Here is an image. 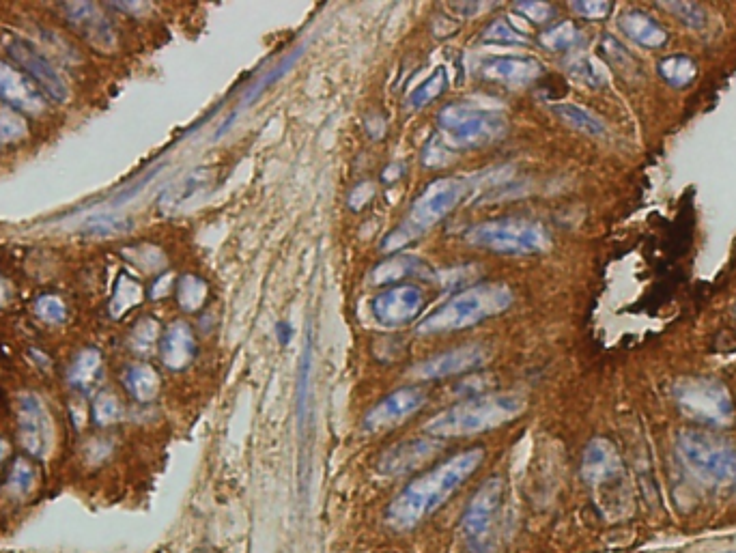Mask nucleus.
Instances as JSON below:
<instances>
[{
	"mask_svg": "<svg viewBox=\"0 0 736 553\" xmlns=\"http://www.w3.org/2000/svg\"><path fill=\"white\" fill-rule=\"evenodd\" d=\"M95 418L99 424H112L121 418V405L115 396H99V401L95 403Z\"/></svg>",
	"mask_w": 736,
	"mask_h": 553,
	"instance_id": "c9c22d12",
	"label": "nucleus"
},
{
	"mask_svg": "<svg viewBox=\"0 0 736 553\" xmlns=\"http://www.w3.org/2000/svg\"><path fill=\"white\" fill-rule=\"evenodd\" d=\"M465 241L480 250L515 254V257L541 254L551 246V239L539 222L521 218H500L480 222L465 233Z\"/></svg>",
	"mask_w": 736,
	"mask_h": 553,
	"instance_id": "39448f33",
	"label": "nucleus"
},
{
	"mask_svg": "<svg viewBox=\"0 0 736 553\" xmlns=\"http://www.w3.org/2000/svg\"><path fill=\"white\" fill-rule=\"evenodd\" d=\"M26 134V123L16 110L0 108V145L13 143Z\"/></svg>",
	"mask_w": 736,
	"mask_h": 553,
	"instance_id": "473e14b6",
	"label": "nucleus"
},
{
	"mask_svg": "<svg viewBox=\"0 0 736 553\" xmlns=\"http://www.w3.org/2000/svg\"><path fill=\"white\" fill-rule=\"evenodd\" d=\"M467 196V181L457 177L437 179L424 190L409 209L407 218L384 239V250H396L407 246L409 241L418 239L431 231L437 222H442L452 209H455Z\"/></svg>",
	"mask_w": 736,
	"mask_h": 553,
	"instance_id": "20e7f679",
	"label": "nucleus"
},
{
	"mask_svg": "<svg viewBox=\"0 0 736 553\" xmlns=\"http://www.w3.org/2000/svg\"><path fill=\"white\" fill-rule=\"evenodd\" d=\"M166 287H168V278H164V282H158V287H155L153 295L158 297V295H160V291H162V295H164V293H166Z\"/></svg>",
	"mask_w": 736,
	"mask_h": 553,
	"instance_id": "c03bdc74",
	"label": "nucleus"
},
{
	"mask_svg": "<svg viewBox=\"0 0 736 553\" xmlns=\"http://www.w3.org/2000/svg\"><path fill=\"white\" fill-rule=\"evenodd\" d=\"M177 300L183 310H198L207 300V285L196 276H183L177 285Z\"/></svg>",
	"mask_w": 736,
	"mask_h": 553,
	"instance_id": "bb28decb",
	"label": "nucleus"
},
{
	"mask_svg": "<svg viewBox=\"0 0 736 553\" xmlns=\"http://www.w3.org/2000/svg\"><path fill=\"white\" fill-rule=\"evenodd\" d=\"M676 392L683 401H687L693 407H704L706 411H721V414L730 409L724 388L717 386L715 381L687 379L683 384H678Z\"/></svg>",
	"mask_w": 736,
	"mask_h": 553,
	"instance_id": "a211bd4d",
	"label": "nucleus"
},
{
	"mask_svg": "<svg viewBox=\"0 0 736 553\" xmlns=\"http://www.w3.org/2000/svg\"><path fill=\"white\" fill-rule=\"evenodd\" d=\"M0 99H5L13 110H22L28 115H39L46 106L35 84L3 61H0Z\"/></svg>",
	"mask_w": 736,
	"mask_h": 553,
	"instance_id": "4468645a",
	"label": "nucleus"
},
{
	"mask_svg": "<svg viewBox=\"0 0 736 553\" xmlns=\"http://www.w3.org/2000/svg\"><path fill=\"white\" fill-rule=\"evenodd\" d=\"M483 39L487 41V44H502V46H523V44H528L526 35L519 33L517 28L511 22H506V20H495V22H491L485 28Z\"/></svg>",
	"mask_w": 736,
	"mask_h": 553,
	"instance_id": "c85d7f7f",
	"label": "nucleus"
},
{
	"mask_svg": "<svg viewBox=\"0 0 736 553\" xmlns=\"http://www.w3.org/2000/svg\"><path fill=\"white\" fill-rule=\"evenodd\" d=\"M300 54H302V48H300V50H295V52H293V54L289 56V59H287L285 63H280L278 67H274V69H272V72H270V74H267V76H265L263 80H259L257 84H254V87L250 89V93H248V95L244 97V104H246V102L250 104L254 97H257V95H261V93H263V91H265L267 87H270V84H272V82H276V80H278V78H280L282 74H285V72H287V69H289V67L293 65V61H295V59H297V56H300Z\"/></svg>",
	"mask_w": 736,
	"mask_h": 553,
	"instance_id": "f704fd0d",
	"label": "nucleus"
},
{
	"mask_svg": "<svg viewBox=\"0 0 736 553\" xmlns=\"http://www.w3.org/2000/svg\"><path fill=\"white\" fill-rule=\"evenodd\" d=\"M506 487L502 478H491L476 491L463 515V536L472 553H489L498 532Z\"/></svg>",
	"mask_w": 736,
	"mask_h": 553,
	"instance_id": "0eeeda50",
	"label": "nucleus"
},
{
	"mask_svg": "<svg viewBox=\"0 0 736 553\" xmlns=\"http://www.w3.org/2000/svg\"><path fill=\"white\" fill-rule=\"evenodd\" d=\"M424 306V293L414 285L392 287L373 300L375 319L386 328H401L412 323Z\"/></svg>",
	"mask_w": 736,
	"mask_h": 553,
	"instance_id": "9b49d317",
	"label": "nucleus"
},
{
	"mask_svg": "<svg viewBox=\"0 0 736 553\" xmlns=\"http://www.w3.org/2000/svg\"><path fill=\"white\" fill-rule=\"evenodd\" d=\"M485 362H487V349L485 347L465 345V347H457V349H448L444 353H437V356L420 362L412 371V375L416 379H422V381L444 379V377L474 371V368L483 366Z\"/></svg>",
	"mask_w": 736,
	"mask_h": 553,
	"instance_id": "f8f14e48",
	"label": "nucleus"
},
{
	"mask_svg": "<svg viewBox=\"0 0 736 553\" xmlns=\"http://www.w3.org/2000/svg\"><path fill=\"white\" fill-rule=\"evenodd\" d=\"M196 356V340L188 323L177 321L162 338V362L171 371H183Z\"/></svg>",
	"mask_w": 736,
	"mask_h": 553,
	"instance_id": "dca6fc26",
	"label": "nucleus"
},
{
	"mask_svg": "<svg viewBox=\"0 0 736 553\" xmlns=\"http://www.w3.org/2000/svg\"><path fill=\"white\" fill-rule=\"evenodd\" d=\"M132 226V222L121 216H110V214H102V216H93L87 222H84V233L87 235H115V233H123Z\"/></svg>",
	"mask_w": 736,
	"mask_h": 553,
	"instance_id": "7c9ffc66",
	"label": "nucleus"
},
{
	"mask_svg": "<svg viewBox=\"0 0 736 553\" xmlns=\"http://www.w3.org/2000/svg\"><path fill=\"white\" fill-rule=\"evenodd\" d=\"M20 442L33 457L44 459L52 448V420L37 394H24L18 401Z\"/></svg>",
	"mask_w": 736,
	"mask_h": 553,
	"instance_id": "9d476101",
	"label": "nucleus"
},
{
	"mask_svg": "<svg viewBox=\"0 0 736 553\" xmlns=\"http://www.w3.org/2000/svg\"><path fill=\"white\" fill-rule=\"evenodd\" d=\"M427 403V394L418 386H407L394 390L386 399H381L364 418V431L368 433H384L401 422L412 418Z\"/></svg>",
	"mask_w": 736,
	"mask_h": 553,
	"instance_id": "1a4fd4ad",
	"label": "nucleus"
},
{
	"mask_svg": "<svg viewBox=\"0 0 736 553\" xmlns=\"http://www.w3.org/2000/svg\"><path fill=\"white\" fill-rule=\"evenodd\" d=\"M440 450V444L435 439L418 437V439H407V442L394 444L388 448L379 459V472L386 476H401L416 470L418 465L427 463L435 452Z\"/></svg>",
	"mask_w": 736,
	"mask_h": 553,
	"instance_id": "ddd939ff",
	"label": "nucleus"
},
{
	"mask_svg": "<svg viewBox=\"0 0 736 553\" xmlns=\"http://www.w3.org/2000/svg\"><path fill=\"white\" fill-rule=\"evenodd\" d=\"M569 72L575 80H579L592 89H599L607 82L605 67L597 59H590V56H579V59H575L569 65Z\"/></svg>",
	"mask_w": 736,
	"mask_h": 553,
	"instance_id": "a878e982",
	"label": "nucleus"
},
{
	"mask_svg": "<svg viewBox=\"0 0 736 553\" xmlns=\"http://www.w3.org/2000/svg\"><path fill=\"white\" fill-rule=\"evenodd\" d=\"M513 304L511 287L502 282H489L467 289L448 300L442 308H437L418 325V334H450L472 328L480 321L491 319L504 313Z\"/></svg>",
	"mask_w": 736,
	"mask_h": 553,
	"instance_id": "7ed1b4c3",
	"label": "nucleus"
},
{
	"mask_svg": "<svg viewBox=\"0 0 736 553\" xmlns=\"http://www.w3.org/2000/svg\"><path fill=\"white\" fill-rule=\"evenodd\" d=\"M659 5L689 28H702L706 24V13L698 3H678V0H672V3H659Z\"/></svg>",
	"mask_w": 736,
	"mask_h": 553,
	"instance_id": "2f4dec72",
	"label": "nucleus"
},
{
	"mask_svg": "<svg viewBox=\"0 0 736 553\" xmlns=\"http://www.w3.org/2000/svg\"><path fill=\"white\" fill-rule=\"evenodd\" d=\"M659 74L668 80L672 87H687V84L696 78L698 69L696 63L687 59V56H670V59L661 61Z\"/></svg>",
	"mask_w": 736,
	"mask_h": 553,
	"instance_id": "b1692460",
	"label": "nucleus"
},
{
	"mask_svg": "<svg viewBox=\"0 0 736 553\" xmlns=\"http://www.w3.org/2000/svg\"><path fill=\"white\" fill-rule=\"evenodd\" d=\"M37 313L41 319H46L50 323H63L65 321V306L59 300V297L52 295H44L37 302Z\"/></svg>",
	"mask_w": 736,
	"mask_h": 553,
	"instance_id": "e433bc0d",
	"label": "nucleus"
},
{
	"mask_svg": "<svg viewBox=\"0 0 736 553\" xmlns=\"http://www.w3.org/2000/svg\"><path fill=\"white\" fill-rule=\"evenodd\" d=\"M418 269H420V263L416 259H412V257H396V259L379 263L373 269L371 280L375 282V285H390V282L403 280L407 276L416 274Z\"/></svg>",
	"mask_w": 736,
	"mask_h": 553,
	"instance_id": "5701e85b",
	"label": "nucleus"
},
{
	"mask_svg": "<svg viewBox=\"0 0 736 553\" xmlns=\"http://www.w3.org/2000/svg\"><path fill=\"white\" fill-rule=\"evenodd\" d=\"M573 11L577 13V16L582 18H588V20H599V18H605L607 13H610L612 5L610 3H601V0H575V3H571Z\"/></svg>",
	"mask_w": 736,
	"mask_h": 553,
	"instance_id": "4c0bfd02",
	"label": "nucleus"
},
{
	"mask_svg": "<svg viewBox=\"0 0 736 553\" xmlns=\"http://www.w3.org/2000/svg\"><path fill=\"white\" fill-rule=\"evenodd\" d=\"M291 336H293V330L289 328V325L287 323H278V338H280V343L287 345L289 340H291Z\"/></svg>",
	"mask_w": 736,
	"mask_h": 553,
	"instance_id": "37998d69",
	"label": "nucleus"
},
{
	"mask_svg": "<svg viewBox=\"0 0 736 553\" xmlns=\"http://www.w3.org/2000/svg\"><path fill=\"white\" fill-rule=\"evenodd\" d=\"M5 457H7V444L3 442V439H0V465H3Z\"/></svg>",
	"mask_w": 736,
	"mask_h": 553,
	"instance_id": "a18cd8bd",
	"label": "nucleus"
},
{
	"mask_svg": "<svg viewBox=\"0 0 736 553\" xmlns=\"http://www.w3.org/2000/svg\"><path fill=\"white\" fill-rule=\"evenodd\" d=\"M483 461L485 450L470 448L409 482L386 510L388 528L394 532L416 528L418 523L431 517L437 508H442L450 500V495L457 493L463 482L476 474Z\"/></svg>",
	"mask_w": 736,
	"mask_h": 553,
	"instance_id": "f257e3e1",
	"label": "nucleus"
},
{
	"mask_svg": "<svg viewBox=\"0 0 736 553\" xmlns=\"http://www.w3.org/2000/svg\"><path fill=\"white\" fill-rule=\"evenodd\" d=\"M618 24L629 39H633L635 44H640L644 48H659L665 44V39H668V35H665L657 20L646 16L642 11H627Z\"/></svg>",
	"mask_w": 736,
	"mask_h": 553,
	"instance_id": "6ab92c4d",
	"label": "nucleus"
},
{
	"mask_svg": "<svg viewBox=\"0 0 736 553\" xmlns=\"http://www.w3.org/2000/svg\"><path fill=\"white\" fill-rule=\"evenodd\" d=\"M437 125L444 134L446 147L480 149L498 143L506 134L508 121L502 112L452 104L440 110Z\"/></svg>",
	"mask_w": 736,
	"mask_h": 553,
	"instance_id": "423d86ee",
	"label": "nucleus"
},
{
	"mask_svg": "<svg viewBox=\"0 0 736 553\" xmlns=\"http://www.w3.org/2000/svg\"><path fill=\"white\" fill-rule=\"evenodd\" d=\"M541 72V63L530 56H498L483 67L487 80L508 84V87H526L539 78Z\"/></svg>",
	"mask_w": 736,
	"mask_h": 553,
	"instance_id": "2eb2a0df",
	"label": "nucleus"
},
{
	"mask_svg": "<svg viewBox=\"0 0 736 553\" xmlns=\"http://www.w3.org/2000/svg\"><path fill=\"white\" fill-rule=\"evenodd\" d=\"M65 13L74 20L76 26L82 28V33L93 41L99 48L115 46V33L108 24V20L99 13L93 3H69L65 5Z\"/></svg>",
	"mask_w": 736,
	"mask_h": 553,
	"instance_id": "f3484780",
	"label": "nucleus"
},
{
	"mask_svg": "<svg viewBox=\"0 0 736 553\" xmlns=\"http://www.w3.org/2000/svg\"><path fill=\"white\" fill-rule=\"evenodd\" d=\"M5 52L9 54V59L22 69V74L33 84H37L39 91H44L46 95L56 99V102H65L69 97L67 82L61 78L59 72H56V67L46 59V56L31 44V41H26L22 37H9L5 41Z\"/></svg>",
	"mask_w": 736,
	"mask_h": 553,
	"instance_id": "6e6552de",
	"label": "nucleus"
},
{
	"mask_svg": "<svg viewBox=\"0 0 736 553\" xmlns=\"http://www.w3.org/2000/svg\"><path fill=\"white\" fill-rule=\"evenodd\" d=\"M517 11L523 18H528L534 24L547 22L551 18V13H554V9H551L547 3H532V0H528V3H517Z\"/></svg>",
	"mask_w": 736,
	"mask_h": 553,
	"instance_id": "ea45409f",
	"label": "nucleus"
},
{
	"mask_svg": "<svg viewBox=\"0 0 736 553\" xmlns=\"http://www.w3.org/2000/svg\"><path fill=\"white\" fill-rule=\"evenodd\" d=\"M123 381H125V388L130 390V394L140 403L153 401L160 392V377L151 366H143V364L132 366L130 371L125 373Z\"/></svg>",
	"mask_w": 736,
	"mask_h": 553,
	"instance_id": "412c9836",
	"label": "nucleus"
},
{
	"mask_svg": "<svg viewBox=\"0 0 736 553\" xmlns=\"http://www.w3.org/2000/svg\"><path fill=\"white\" fill-rule=\"evenodd\" d=\"M577 41H579V31L575 28V24H571V22H562L554 28H549V31H545L541 35V44L549 50H556V52L573 48Z\"/></svg>",
	"mask_w": 736,
	"mask_h": 553,
	"instance_id": "c756f323",
	"label": "nucleus"
},
{
	"mask_svg": "<svg viewBox=\"0 0 736 553\" xmlns=\"http://www.w3.org/2000/svg\"><path fill=\"white\" fill-rule=\"evenodd\" d=\"M99 373H102V358H99V353L84 351L74 362L72 371H69V381H72L74 388L82 392H89L95 386V381L99 379Z\"/></svg>",
	"mask_w": 736,
	"mask_h": 553,
	"instance_id": "4be33fe9",
	"label": "nucleus"
},
{
	"mask_svg": "<svg viewBox=\"0 0 736 553\" xmlns=\"http://www.w3.org/2000/svg\"><path fill=\"white\" fill-rule=\"evenodd\" d=\"M551 110H554V115L564 125L573 127V130H577V132L588 134V136H603L605 134V123L597 115H594V112H590L584 106L554 104V106H551Z\"/></svg>",
	"mask_w": 736,
	"mask_h": 553,
	"instance_id": "aec40b11",
	"label": "nucleus"
},
{
	"mask_svg": "<svg viewBox=\"0 0 736 553\" xmlns=\"http://www.w3.org/2000/svg\"><path fill=\"white\" fill-rule=\"evenodd\" d=\"M140 295H143V293H140V287L136 285V282H132L130 278H123L119 289H117V300H115V302H119V308L115 310L117 317L123 313V310L136 306L140 302Z\"/></svg>",
	"mask_w": 736,
	"mask_h": 553,
	"instance_id": "58836bf2",
	"label": "nucleus"
},
{
	"mask_svg": "<svg viewBox=\"0 0 736 553\" xmlns=\"http://www.w3.org/2000/svg\"><path fill=\"white\" fill-rule=\"evenodd\" d=\"M155 338H158V323L151 321V319H145L138 323V328L134 330V336H132V345H134V351L138 353H147Z\"/></svg>",
	"mask_w": 736,
	"mask_h": 553,
	"instance_id": "72a5a7b5",
	"label": "nucleus"
},
{
	"mask_svg": "<svg viewBox=\"0 0 736 553\" xmlns=\"http://www.w3.org/2000/svg\"><path fill=\"white\" fill-rule=\"evenodd\" d=\"M446 82H448L446 69L440 67L437 72H433V76L427 82L420 84L416 91H412V95H409V99H407V106L412 110H418V108H424L427 104H431L433 99H437L444 93Z\"/></svg>",
	"mask_w": 736,
	"mask_h": 553,
	"instance_id": "393cba45",
	"label": "nucleus"
},
{
	"mask_svg": "<svg viewBox=\"0 0 736 553\" xmlns=\"http://www.w3.org/2000/svg\"><path fill=\"white\" fill-rule=\"evenodd\" d=\"M526 409V399L519 394H489L467 399L433 416L424 431L433 437H467L493 431L513 422Z\"/></svg>",
	"mask_w": 736,
	"mask_h": 553,
	"instance_id": "f03ea898",
	"label": "nucleus"
},
{
	"mask_svg": "<svg viewBox=\"0 0 736 553\" xmlns=\"http://www.w3.org/2000/svg\"><path fill=\"white\" fill-rule=\"evenodd\" d=\"M35 478L37 476H35L33 465L26 459H16L13 461V467L7 478V489L13 498H22V495H26L35 487Z\"/></svg>",
	"mask_w": 736,
	"mask_h": 553,
	"instance_id": "cd10ccee",
	"label": "nucleus"
},
{
	"mask_svg": "<svg viewBox=\"0 0 736 553\" xmlns=\"http://www.w3.org/2000/svg\"><path fill=\"white\" fill-rule=\"evenodd\" d=\"M373 198V186L371 183H360V186L353 188L351 196H349V207L353 211H360L368 201Z\"/></svg>",
	"mask_w": 736,
	"mask_h": 553,
	"instance_id": "a19ab883",
	"label": "nucleus"
},
{
	"mask_svg": "<svg viewBox=\"0 0 736 553\" xmlns=\"http://www.w3.org/2000/svg\"><path fill=\"white\" fill-rule=\"evenodd\" d=\"M403 175V166L401 164H392L390 168L384 170V181H396Z\"/></svg>",
	"mask_w": 736,
	"mask_h": 553,
	"instance_id": "79ce46f5",
	"label": "nucleus"
}]
</instances>
